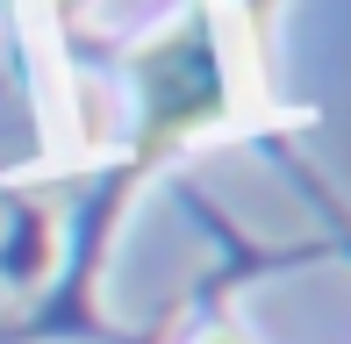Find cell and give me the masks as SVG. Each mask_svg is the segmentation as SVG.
<instances>
[{
	"instance_id": "obj_1",
	"label": "cell",
	"mask_w": 351,
	"mask_h": 344,
	"mask_svg": "<svg viewBox=\"0 0 351 344\" xmlns=\"http://www.w3.org/2000/svg\"><path fill=\"white\" fill-rule=\"evenodd\" d=\"M136 79H143V151H165L180 130H201V122L222 108V72L208 36L180 29L165 36L158 51L136 58Z\"/></svg>"
},
{
	"instance_id": "obj_2",
	"label": "cell",
	"mask_w": 351,
	"mask_h": 344,
	"mask_svg": "<svg viewBox=\"0 0 351 344\" xmlns=\"http://www.w3.org/2000/svg\"><path fill=\"white\" fill-rule=\"evenodd\" d=\"M201 344H244V337H230V330H215V337H201Z\"/></svg>"
}]
</instances>
